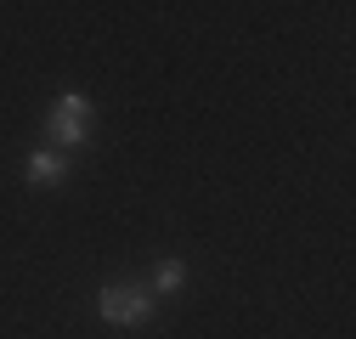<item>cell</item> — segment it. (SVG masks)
I'll return each instance as SVG.
<instances>
[{"label":"cell","instance_id":"1","mask_svg":"<svg viewBox=\"0 0 356 339\" xmlns=\"http://www.w3.org/2000/svg\"><path fill=\"white\" fill-rule=\"evenodd\" d=\"M85 124H91V102H85L79 91H68V97H57L51 113H46V136H51L57 147H79V142H85Z\"/></svg>","mask_w":356,"mask_h":339},{"label":"cell","instance_id":"2","mask_svg":"<svg viewBox=\"0 0 356 339\" xmlns=\"http://www.w3.org/2000/svg\"><path fill=\"white\" fill-rule=\"evenodd\" d=\"M97 306H102V317H108L113 328H142V322L153 317V300H147L136 283H108Z\"/></svg>","mask_w":356,"mask_h":339},{"label":"cell","instance_id":"3","mask_svg":"<svg viewBox=\"0 0 356 339\" xmlns=\"http://www.w3.org/2000/svg\"><path fill=\"white\" fill-rule=\"evenodd\" d=\"M63 176H68V158H63V153H34V158H29V181H34V187H57Z\"/></svg>","mask_w":356,"mask_h":339},{"label":"cell","instance_id":"4","mask_svg":"<svg viewBox=\"0 0 356 339\" xmlns=\"http://www.w3.org/2000/svg\"><path fill=\"white\" fill-rule=\"evenodd\" d=\"M181 283H187V266H181V261H164V266H159V294H175Z\"/></svg>","mask_w":356,"mask_h":339}]
</instances>
